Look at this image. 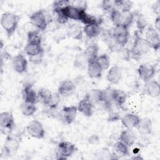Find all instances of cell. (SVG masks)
Returning <instances> with one entry per match:
<instances>
[{
    "label": "cell",
    "instance_id": "8",
    "mask_svg": "<svg viewBox=\"0 0 160 160\" xmlns=\"http://www.w3.org/2000/svg\"><path fill=\"white\" fill-rule=\"evenodd\" d=\"M26 131L31 137L37 139H43L45 136V130L42 123L36 119H34L28 123Z\"/></svg>",
    "mask_w": 160,
    "mask_h": 160
},
{
    "label": "cell",
    "instance_id": "50",
    "mask_svg": "<svg viewBox=\"0 0 160 160\" xmlns=\"http://www.w3.org/2000/svg\"><path fill=\"white\" fill-rule=\"evenodd\" d=\"M132 159H142L143 158H142V157H141L140 156H138V155H136V156H134V157H132Z\"/></svg>",
    "mask_w": 160,
    "mask_h": 160
},
{
    "label": "cell",
    "instance_id": "1",
    "mask_svg": "<svg viewBox=\"0 0 160 160\" xmlns=\"http://www.w3.org/2000/svg\"><path fill=\"white\" fill-rule=\"evenodd\" d=\"M150 49L151 47L146 39L142 38L138 31H136L134 33L132 46L130 49L131 57L138 61L142 56L147 54Z\"/></svg>",
    "mask_w": 160,
    "mask_h": 160
},
{
    "label": "cell",
    "instance_id": "30",
    "mask_svg": "<svg viewBox=\"0 0 160 160\" xmlns=\"http://www.w3.org/2000/svg\"><path fill=\"white\" fill-rule=\"evenodd\" d=\"M86 96L93 104L102 102L104 101L103 91L101 89H92L86 94Z\"/></svg>",
    "mask_w": 160,
    "mask_h": 160
},
{
    "label": "cell",
    "instance_id": "10",
    "mask_svg": "<svg viewBox=\"0 0 160 160\" xmlns=\"http://www.w3.org/2000/svg\"><path fill=\"white\" fill-rule=\"evenodd\" d=\"M151 48L157 51L160 48L159 32L152 26H149L146 31V38Z\"/></svg>",
    "mask_w": 160,
    "mask_h": 160
},
{
    "label": "cell",
    "instance_id": "44",
    "mask_svg": "<svg viewBox=\"0 0 160 160\" xmlns=\"http://www.w3.org/2000/svg\"><path fill=\"white\" fill-rule=\"evenodd\" d=\"M42 58H43V53L34 56L29 57V61L32 64H34L35 65H38L41 63L42 61Z\"/></svg>",
    "mask_w": 160,
    "mask_h": 160
},
{
    "label": "cell",
    "instance_id": "48",
    "mask_svg": "<svg viewBox=\"0 0 160 160\" xmlns=\"http://www.w3.org/2000/svg\"><path fill=\"white\" fill-rule=\"evenodd\" d=\"M160 3L159 1H157L152 5V11L157 16H159V9H160Z\"/></svg>",
    "mask_w": 160,
    "mask_h": 160
},
{
    "label": "cell",
    "instance_id": "40",
    "mask_svg": "<svg viewBox=\"0 0 160 160\" xmlns=\"http://www.w3.org/2000/svg\"><path fill=\"white\" fill-rule=\"evenodd\" d=\"M61 102V95L58 92L52 93L51 98L49 101L48 106L51 109H56Z\"/></svg>",
    "mask_w": 160,
    "mask_h": 160
},
{
    "label": "cell",
    "instance_id": "29",
    "mask_svg": "<svg viewBox=\"0 0 160 160\" xmlns=\"http://www.w3.org/2000/svg\"><path fill=\"white\" fill-rule=\"evenodd\" d=\"M127 98V95L124 91L121 89H114L112 96V103L118 107H122Z\"/></svg>",
    "mask_w": 160,
    "mask_h": 160
},
{
    "label": "cell",
    "instance_id": "27",
    "mask_svg": "<svg viewBox=\"0 0 160 160\" xmlns=\"http://www.w3.org/2000/svg\"><path fill=\"white\" fill-rule=\"evenodd\" d=\"M35 104H36L25 101L21 103L19 106V109L22 114L26 117H29L34 115L37 111V107Z\"/></svg>",
    "mask_w": 160,
    "mask_h": 160
},
{
    "label": "cell",
    "instance_id": "23",
    "mask_svg": "<svg viewBox=\"0 0 160 160\" xmlns=\"http://www.w3.org/2000/svg\"><path fill=\"white\" fill-rule=\"evenodd\" d=\"M136 128H138V131L141 134L149 135L151 133L152 130V121L148 118L140 119L139 123Z\"/></svg>",
    "mask_w": 160,
    "mask_h": 160
},
{
    "label": "cell",
    "instance_id": "28",
    "mask_svg": "<svg viewBox=\"0 0 160 160\" xmlns=\"http://www.w3.org/2000/svg\"><path fill=\"white\" fill-rule=\"evenodd\" d=\"M24 52L29 56H34L42 53H44V49L41 45L32 44V43H27L26 46L24 47Z\"/></svg>",
    "mask_w": 160,
    "mask_h": 160
},
{
    "label": "cell",
    "instance_id": "4",
    "mask_svg": "<svg viewBox=\"0 0 160 160\" xmlns=\"http://www.w3.org/2000/svg\"><path fill=\"white\" fill-rule=\"evenodd\" d=\"M112 35L115 42L119 47H125L129 39V31L128 29L122 26H114L112 31Z\"/></svg>",
    "mask_w": 160,
    "mask_h": 160
},
{
    "label": "cell",
    "instance_id": "32",
    "mask_svg": "<svg viewBox=\"0 0 160 160\" xmlns=\"http://www.w3.org/2000/svg\"><path fill=\"white\" fill-rule=\"evenodd\" d=\"M42 36L38 31L33 30L29 31L27 34L28 43L36 44L41 45L42 43Z\"/></svg>",
    "mask_w": 160,
    "mask_h": 160
},
{
    "label": "cell",
    "instance_id": "26",
    "mask_svg": "<svg viewBox=\"0 0 160 160\" xmlns=\"http://www.w3.org/2000/svg\"><path fill=\"white\" fill-rule=\"evenodd\" d=\"M134 18V14L131 11H121L118 26H122L128 29L129 27H130L132 24Z\"/></svg>",
    "mask_w": 160,
    "mask_h": 160
},
{
    "label": "cell",
    "instance_id": "45",
    "mask_svg": "<svg viewBox=\"0 0 160 160\" xmlns=\"http://www.w3.org/2000/svg\"><path fill=\"white\" fill-rule=\"evenodd\" d=\"M54 13L56 14V21L59 24H66L68 21L69 19L67 18H66L64 15H62L61 12H54Z\"/></svg>",
    "mask_w": 160,
    "mask_h": 160
},
{
    "label": "cell",
    "instance_id": "7",
    "mask_svg": "<svg viewBox=\"0 0 160 160\" xmlns=\"http://www.w3.org/2000/svg\"><path fill=\"white\" fill-rule=\"evenodd\" d=\"M19 141L12 136L8 135L3 144L2 152L6 157L14 156L19 148Z\"/></svg>",
    "mask_w": 160,
    "mask_h": 160
},
{
    "label": "cell",
    "instance_id": "24",
    "mask_svg": "<svg viewBox=\"0 0 160 160\" xmlns=\"http://www.w3.org/2000/svg\"><path fill=\"white\" fill-rule=\"evenodd\" d=\"M83 30L81 27L77 24H70L67 29V34L69 37L74 40H82Z\"/></svg>",
    "mask_w": 160,
    "mask_h": 160
},
{
    "label": "cell",
    "instance_id": "41",
    "mask_svg": "<svg viewBox=\"0 0 160 160\" xmlns=\"http://www.w3.org/2000/svg\"><path fill=\"white\" fill-rule=\"evenodd\" d=\"M101 7L103 11L110 13V12L115 8L114 1L104 0L101 2Z\"/></svg>",
    "mask_w": 160,
    "mask_h": 160
},
{
    "label": "cell",
    "instance_id": "18",
    "mask_svg": "<svg viewBox=\"0 0 160 160\" xmlns=\"http://www.w3.org/2000/svg\"><path fill=\"white\" fill-rule=\"evenodd\" d=\"M144 90L148 96L151 98H157L160 95L159 83L157 81L151 80L145 82Z\"/></svg>",
    "mask_w": 160,
    "mask_h": 160
},
{
    "label": "cell",
    "instance_id": "36",
    "mask_svg": "<svg viewBox=\"0 0 160 160\" xmlns=\"http://www.w3.org/2000/svg\"><path fill=\"white\" fill-rule=\"evenodd\" d=\"M79 21H81L85 25L91 24H96V23L99 24V22L98 21V20L94 16L88 14L86 12V10L82 11Z\"/></svg>",
    "mask_w": 160,
    "mask_h": 160
},
{
    "label": "cell",
    "instance_id": "35",
    "mask_svg": "<svg viewBox=\"0 0 160 160\" xmlns=\"http://www.w3.org/2000/svg\"><path fill=\"white\" fill-rule=\"evenodd\" d=\"M114 6L115 8L119 11H130L132 6V2L126 0H115Z\"/></svg>",
    "mask_w": 160,
    "mask_h": 160
},
{
    "label": "cell",
    "instance_id": "6",
    "mask_svg": "<svg viewBox=\"0 0 160 160\" xmlns=\"http://www.w3.org/2000/svg\"><path fill=\"white\" fill-rule=\"evenodd\" d=\"M29 20L31 24L38 29L44 31L48 25V21L44 10H38L29 16Z\"/></svg>",
    "mask_w": 160,
    "mask_h": 160
},
{
    "label": "cell",
    "instance_id": "3",
    "mask_svg": "<svg viewBox=\"0 0 160 160\" xmlns=\"http://www.w3.org/2000/svg\"><path fill=\"white\" fill-rule=\"evenodd\" d=\"M15 121L11 111H4L0 114V126L3 134L11 133L15 128Z\"/></svg>",
    "mask_w": 160,
    "mask_h": 160
},
{
    "label": "cell",
    "instance_id": "34",
    "mask_svg": "<svg viewBox=\"0 0 160 160\" xmlns=\"http://www.w3.org/2000/svg\"><path fill=\"white\" fill-rule=\"evenodd\" d=\"M88 61L85 56L84 52L78 54L74 59V66L77 68L82 69L87 67Z\"/></svg>",
    "mask_w": 160,
    "mask_h": 160
},
{
    "label": "cell",
    "instance_id": "37",
    "mask_svg": "<svg viewBox=\"0 0 160 160\" xmlns=\"http://www.w3.org/2000/svg\"><path fill=\"white\" fill-rule=\"evenodd\" d=\"M136 27L138 29V32L141 34L143 33V32L145 31L146 26L148 25L147 21L145 18V17L142 14H139L137 16L136 21Z\"/></svg>",
    "mask_w": 160,
    "mask_h": 160
},
{
    "label": "cell",
    "instance_id": "13",
    "mask_svg": "<svg viewBox=\"0 0 160 160\" xmlns=\"http://www.w3.org/2000/svg\"><path fill=\"white\" fill-rule=\"evenodd\" d=\"M78 112L77 107L75 106H64L61 111V118L66 124L72 123L76 119Z\"/></svg>",
    "mask_w": 160,
    "mask_h": 160
},
{
    "label": "cell",
    "instance_id": "15",
    "mask_svg": "<svg viewBox=\"0 0 160 160\" xmlns=\"http://www.w3.org/2000/svg\"><path fill=\"white\" fill-rule=\"evenodd\" d=\"M76 84L71 80L67 79L63 81L58 89V92L63 97L71 96L76 91Z\"/></svg>",
    "mask_w": 160,
    "mask_h": 160
},
{
    "label": "cell",
    "instance_id": "5",
    "mask_svg": "<svg viewBox=\"0 0 160 160\" xmlns=\"http://www.w3.org/2000/svg\"><path fill=\"white\" fill-rule=\"evenodd\" d=\"M77 151L76 146L68 141H62L58 144V159H66L73 155Z\"/></svg>",
    "mask_w": 160,
    "mask_h": 160
},
{
    "label": "cell",
    "instance_id": "39",
    "mask_svg": "<svg viewBox=\"0 0 160 160\" xmlns=\"http://www.w3.org/2000/svg\"><path fill=\"white\" fill-rule=\"evenodd\" d=\"M118 56L122 61H129L131 57V54L130 49L125 47H119L116 50Z\"/></svg>",
    "mask_w": 160,
    "mask_h": 160
},
{
    "label": "cell",
    "instance_id": "25",
    "mask_svg": "<svg viewBox=\"0 0 160 160\" xmlns=\"http://www.w3.org/2000/svg\"><path fill=\"white\" fill-rule=\"evenodd\" d=\"M83 32L88 38H94L101 34V28L98 23L88 24L83 28Z\"/></svg>",
    "mask_w": 160,
    "mask_h": 160
},
{
    "label": "cell",
    "instance_id": "46",
    "mask_svg": "<svg viewBox=\"0 0 160 160\" xmlns=\"http://www.w3.org/2000/svg\"><path fill=\"white\" fill-rule=\"evenodd\" d=\"M108 119V121L115 122V121H117L121 119V118H120V116H119V115L118 112L111 111L109 114Z\"/></svg>",
    "mask_w": 160,
    "mask_h": 160
},
{
    "label": "cell",
    "instance_id": "22",
    "mask_svg": "<svg viewBox=\"0 0 160 160\" xmlns=\"http://www.w3.org/2000/svg\"><path fill=\"white\" fill-rule=\"evenodd\" d=\"M128 148L129 147L122 142L119 140L113 146V153L112 156H115L117 158H119V157L129 156V151Z\"/></svg>",
    "mask_w": 160,
    "mask_h": 160
},
{
    "label": "cell",
    "instance_id": "33",
    "mask_svg": "<svg viewBox=\"0 0 160 160\" xmlns=\"http://www.w3.org/2000/svg\"><path fill=\"white\" fill-rule=\"evenodd\" d=\"M52 92L50 90L47 88H41L39 89L38 92V99L41 100V102L46 106H48L49 101L51 98Z\"/></svg>",
    "mask_w": 160,
    "mask_h": 160
},
{
    "label": "cell",
    "instance_id": "17",
    "mask_svg": "<svg viewBox=\"0 0 160 160\" xmlns=\"http://www.w3.org/2000/svg\"><path fill=\"white\" fill-rule=\"evenodd\" d=\"M22 99L25 102L36 104L38 100V93L32 88V84L29 83L26 84L22 91Z\"/></svg>",
    "mask_w": 160,
    "mask_h": 160
},
{
    "label": "cell",
    "instance_id": "14",
    "mask_svg": "<svg viewBox=\"0 0 160 160\" xmlns=\"http://www.w3.org/2000/svg\"><path fill=\"white\" fill-rule=\"evenodd\" d=\"M93 104L86 95L78 102L77 109L78 111L86 117H91L93 114Z\"/></svg>",
    "mask_w": 160,
    "mask_h": 160
},
{
    "label": "cell",
    "instance_id": "20",
    "mask_svg": "<svg viewBox=\"0 0 160 160\" xmlns=\"http://www.w3.org/2000/svg\"><path fill=\"white\" fill-rule=\"evenodd\" d=\"M88 74L89 78L92 79L99 78L101 76L102 69L96 61V60H92L88 61L87 66Z\"/></svg>",
    "mask_w": 160,
    "mask_h": 160
},
{
    "label": "cell",
    "instance_id": "12",
    "mask_svg": "<svg viewBox=\"0 0 160 160\" xmlns=\"http://www.w3.org/2000/svg\"><path fill=\"white\" fill-rule=\"evenodd\" d=\"M12 66L16 72L22 74L27 71L28 63L24 56L22 53H18L12 57Z\"/></svg>",
    "mask_w": 160,
    "mask_h": 160
},
{
    "label": "cell",
    "instance_id": "19",
    "mask_svg": "<svg viewBox=\"0 0 160 160\" xmlns=\"http://www.w3.org/2000/svg\"><path fill=\"white\" fill-rule=\"evenodd\" d=\"M122 77V71L120 67L118 65H114L111 67L106 75L107 81L111 84H118Z\"/></svg>",
    "mask_w": 160,
    "mask_h": 160
},
{
    "label": "cell",
    "instance_id": "49",
    "mask_svg": "<svg viewBox=\"0 0 160 160\" xmlns=\"http://www.w3.org/2000/svg\"><path fill=\"white\" fill-rule=\"evenodd\" d=\"M154 28L156 29L157 31L159 32L160 31V17L159 16H157V17L155 19L154 22Z\"/></svg>",
    "mask_w": 160,
    "mask_h": 160
},
{
    "label": "cell",
    "instance_id": "42",
    "mask_svg": "<svg viewBox=\"0 0 160 160\" xmlns=\"http://www.w3.org/2000/svg\"><path fill=\"white\" fill-rule=\"evenodd\" d=\"M110 19L112 21V24L114 26H118L119 22V18L121 14V11L118 10L117 9L114 8L110 12Z\"/></svg>",
    "mask_w": 160,
    "mask_h": 160
},
{
    "label": "cell",
    "instance_id": "16",
    "mask_svg": "<svg viewBox=\"0 0 160 160\" xmlns=\"http://www.w3.org/2000/svg\"><path fill=\"white\" fill-rule=\"evenodd\" d=\"M121 121L122 126L128 129L136 128L139 123L140 118L135 114L128 113L121 118Z\"/></svg>",
    "mask_w": 160,
    "mask_h": 160
},
{
    "label": "cell",
    "instance_id": "43",
    "mask_svg": "<svg viewBox=\"0 0 160 160\" xmlns=\"http://www.w3.org/2000/svg\"><path fill=\"white\" fill-rule=\"evenodd\" d=\"M71 2L69 1L66 0H59V1H55L52 4V9L53 11H58L65 7L67 5L71 4Z\"/></svg>",
    "mask_w": 160,
    "mask_h": 160
},
{
    "label": "cell",
    "instance_id": "9",
    "mask_svg": "<svg viewBox=\"0 0 160 160\" xmlns=\"http://www.w3.org/2000/svg\"><path fill=\"white\" fill-rule=\"evenodd\" d=\"M137 71L140 79L144 82H147L152 80L156 74V70L154 65L144 63L138 67Z\"/></svg>",
    "mask_w": 160,
    "mask_h": 160
},
{
    "label": "cell",
    "instance_id": "47",
    "mask_svg": "<svg viewBox=\"0 0 160 160\" xmlns=\"http://www.w3.org/2000/svg\"><path fill=\"white\" fill-rule=\"evenodd\" d=\"M99 136L96 134H92L88 139V142L91 144H96L99 142Z\"/></svg>",
    "mask_w": 160,
    "mask_h": 160
},
{
    "label": "cell",
    "instance_id": "11",
    "mask_svg": "<svg viewBox=\"0 0 160 160\" xmlns=\"http://www.w3.org/2000/svg\"><path fill=\"white\" fill-rule=\"evenodd\" d=\"M82 10V9H80L72 4H69L60 9L59 11H55L54 12H59L62 15H64L66 18H67L68 19H72L74 21H79L81 14Z\"/></svg>",
    "mask_w": 160,
    "mask_h": 160
},
{
    "label": "cell",
    "instance_id": "21",
    "mask_svg": "<svg viewBox=\"0 0 160 160\" xmlns=\"http://www.w3.org/2000/svg\"><path fill=\"white\" fill-rule=\"evenodd\" d=\"M136 139V137L134 132L132 129H126L121 131L120 133L119 140L125 144H126L128 147H131L134 145Z\"/></svg>",
    "mask_w": 160,
    "mask_h": 160
},
{
    "label": "cell",
    "instance_id": "2",
    "mask_svg": "<svg viewBox=\"0 0 160 160\" xmlns=\"http://www.w3.org/2000/svg\"><path fill=\"white\" fill-rule=\"evenodd\" d=\"M20 19L21 17L18 14L11 12H6L1 15V25L9 38L16 31Z\"/></svg>",
    "mask_w": 160,
    "mask_h": 160
},
{
    "label": "cell",
    "instance_id": "31",
    "mask_svg": "<svg viewBox=\"0 0 160 160\" xmlns=\"http://www.w3.org/2000/svg\"><path fill=\"white\" fill-rule=\"evenodd\" d=\"M99 47L96 44H92L88 46L84 50V54L88 61L96 60L98 56Z\"/></svg>",
    "mask_w": 160,
    "mask_h": 160
},
{
    "label": "cell",
    "instance_id": "38",
    "mask_svg": "<svg viewBox=\"0 0 160 160\" xmlns=\"http://www.w3.org/2000/svg\"><path fill=\"white\" fill-rule=\"evenodd\" d=\"M96 60L102 71L108 69L110 66V60L109 56L106 54H102L100 56H98Z\"/></svg>",
    "mask_w": 160,
    "mask_h": 160
}]
</instances>
